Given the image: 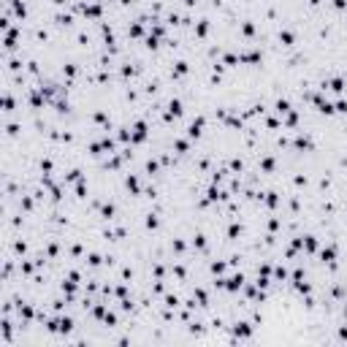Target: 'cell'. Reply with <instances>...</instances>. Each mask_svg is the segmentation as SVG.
<instances>
[{"label":"cell","instance_id":"6da1fadb","mask_svg":"<svg viewBox=\"0 0 347 347\" xmlns=\"http://www.w3.org/2000/svg\"><path fill=\"white\" fill-rule=\"evenodd\" d=\"M236 334H241V336H247V334H250V328L244 326V323H241V328H236Z\"/></svg>","mask_w":347,"mask_h":347}]
</instances>
